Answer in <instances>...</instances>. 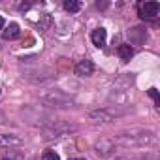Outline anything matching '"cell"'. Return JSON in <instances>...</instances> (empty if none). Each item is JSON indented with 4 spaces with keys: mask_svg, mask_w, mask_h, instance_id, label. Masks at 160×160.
I'll list each match as a JSON object with an SVG mask.
<instances>
[{
    "mask_svg": "<svg viewBox=\"0 0 160 160\" xmlns=\"http://www.w3.org/2000/svg\"><path fill=\"white\" fill-rule=\"evenodd\" d=\"M64 10L70 12V13H77L81 10V2H77V0H66L64 2Z\"/></svg>",
    "mask_w": 160,
    "mask_h": 160,
    "instance_id": "ba28073f",
    "label": "cell"
},
{
    "mask_svg": "<svg viewBox=\"0 0 160 160\" xmlns=\"http://www.w3.org/2000/svg\"><path fill=\"white\" fill-rule=\"evenodd\" d=\"M42 160H60V156H58L55 151H47V152H43Z\"/></svg>",
    "mask_w": 160,
    "mask_h": 160,
    "instance_id": "9c48e42d",
    "label": "cell"
},
{
    "mask_svg": "<svg viewBox=\"0 0 160 160\" xmlns=\"http://www.w3.org/2000/svg\"><path fill=\"white\" fill-rule=\"evenodd\" d=\"M149 96L154 100V104H156V106H160V96H158V91H156L154 87H151V89H149Z\"/></svg>",
    "mask_w": 160,
    "mask_h": 160,
    "instance_id": "30bf717a",
    "label": "cell"
},
{
    "mask_svg": "<svg viewBox=\"0 0 160 160\" xmlns=\"http://www.w3.org/2000/svg\"><path fill=\"white\" fill-rule=\"evenodd\" d=\"M70 160H83V158H70Z\"/></svg>",
    "mask_w": 160,
    "mask_h": 160,
    "instance_id": "4fadbf2b",
    "label": "cell"
},
{
    "mask_svg": "<svg viewBox=\"0 0 160 160\" xmlns=\"http://www.w3.org/2000/svg\"><path fill=\"white\" fill-rule=\"evenodd\" d=\"M23 139L13 134H0V147H21Z\"/></svg>",
    "mask_w": 160,
    "mask_h": 160,
    "instance_id": "3957f363",
    "label": "cell"
},
{
    "mask_svg": "<svg viewBox=\"0 0 160 160\" xmlns=\"http://www.w3.org/2000/svg\"><path fill=\"white\" fill-rule=\"evenodd\" d=\"M2 160H10V158H2Z\"/></svg>",
    "mask_w": 160,
    "mask_h": 160,
    "instance_id": "5bb4252c",
    "label": "cell"
},
{
    "mask_svg": "<svg viewBox=\"0 0 160 160\" xmlns=\"http://www.w3.org/2000/svg\"><path fill=\"white\" fill-rule=\"evenodd\" d=\"M19 34H21V30H19V25H17V23H10V25L4 27V30H2V38H4V40H15Z\"/></svg>",
    "mask_w": 160,
    "mask_h": 160,
    "instance_id": "8992f818",
    "label": "cell"
},
{
    "mask_svg": "<svg viewBox=\"0 0 160 160\" xmlns=\"http://www.w3.org/2000/svg\"><path fill=\"white\" fill-rule=\"evenodd\" d=\"M4 28V19H2V15H0V30Z\"/></svg>",
    "mask_w": 160,
    "mask_h": 160,
    "instance_id": "7c38bea8",
    "label": "cell"
},
{
    "mask_svg": "<svg viewBox=\"0 0 160 160\" xmlns=\"http://www.w3.org/2000/svg\"><path fill=\"white\" fill-rule=\"evenodd\" d=\"M92 72H94V64L87 58L79 60L75 64V75H79V77H89V75H92Z\"/></svg>",
    "mask_w": 160,
    "mask_h": 160,
    "instance_id": "7a4b0ae2",
    "label": "cell"
},
{
    "mask_svg": "<svg viewBox=\"0 0 160 160\" xmlns=\"http://www.w3.org/2000/svg\"><path fill=\"white\" fill-rule=\"evenodd\" d=\"M91 40H92V43H94L96 47H104V45H106V40H108L106 28H96V30H92Z\"/></svg>",
    "mask_w": 160,
    "mask_h": 160,
    "instance_id": "5b68a950",
    "label": "cell"
},
{
    "mask_svg": "<svg viewBox=\"0 0 160 160\" xmlns=\"http://www.w3.org/2000/svg\"><path fill=\"white\" fill-rule=\"evenodd\" d=\"M158 12H160L158 2H143V4H139V17L141 19L152 21V19L158 17Z\"/></svg>",
    "mask_w": 160,
    "mask_h": 160,
    "instance_id": "6da1fadb",
    "label": "cell"
},
{
    "mask_svg": "<svg viewBox=\"0 0 160 160\" xmlns=\"http://www.w3.org/2000/svg\"><path fill=\"white\" fill-rule=\"evenodd\" d=\"M28 8H30V4H21V6H19V10H21V12H25V10H28Z\"/></svg>",
    "mask_w": 160,
    "mask_h": 160,
    "instance_id": "8fae6325",
    "label": "cell"
},
{
    "mask_svg": "<svg viewBox=\"0 0 160 160\" xmlns=\"http://www.w3.org/2000/svg\"><path fill=\"white\" fill-rule=\"evenodd\" d=\"M117 53H119V57H121V60H124V62H128L132 57H134V47L130 45V43H122V45H119V49H117Z\"/></svg>",
    "mask_w": 160,
    "mask_h": 160,
    "instance_id": "52a82bcc",
    "label": "cell"
},
{
    "mask_svg": "<svg viewBox=\"0 0 160 160\" xmlns=\"http://www.w3.org/2000/svg\"><path fill=\"white\" fill-rule=\"evenodd\" d=\"M89 117L94 121V122H111L113 121V115L106 109H96V111H91Z\"/></svg>",
    "mask_w": 160,
    "mask_h": 160,
    "instance_id": "277c9868",
    "label": "cell"
}]
</instances>
